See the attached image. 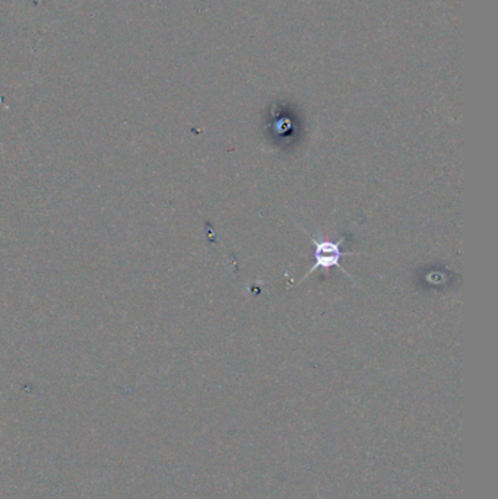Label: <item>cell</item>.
<instances>
[{"instance_id": "cell-1", "label": "cell", "mask_w": 498, "mask_h": 499, "mask_svg": "<svg viewBox=\"0 0 498 499\" xmlns=\"http://www.w3.org/2000/svg\"><path fill=\"white\" fill-rule=\"evenodd\" d=\"M310 241L314 244V265L309 269L307 276L314 273L317 269H330V267H340L342 273L348 274L345 269L341 266V258L347 255H355L356 253H345L341 250V246L345 243V238H341L340 241H332V239H325V238H316L314 235H310ZM349 276V274H348Z\"/></svg>"}]
</instances>
